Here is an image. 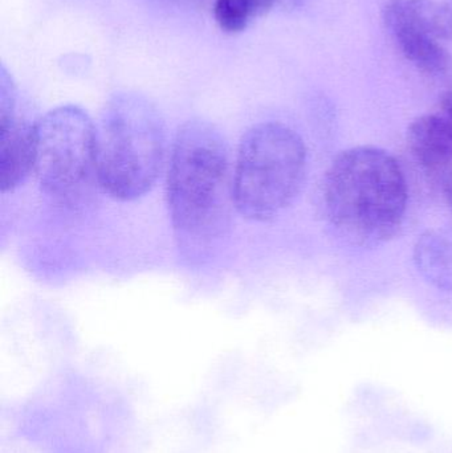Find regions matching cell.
<instances>
[{"label": "cell", "instance_id": "obj_1", "mask_svg": "<svg viewBox=\"0 0 452 453\" xmlns=\"http://www.w3.org/2000/svg\"><path fill=\"white\" fill-rule=\"evenodd\" d=\"M167 204L186 257L204 258L230 228L234 173L220 130L204 119L186 122L175 138L167 173Z\"/></svg>", "mask_w": 452, "mask_h": 453}, {"label": "cell", "instance_id": "obj_2", "mask_svg": "<svg viewBox=\"0 0 452 453\" xmlns=\"http://www.w3.org/2000/svg\"><path fill=\"white\" fill-rule=\"evenodd\" d=\"M408 199L400 164L374 146L342 151L324 180L329 223L345 242L357 247H376L395 236L405 220Z\"/></svg>", "mask_w": 452, "mask_h": 453}, {"label": "cell", "instance_id": "obj_3", "mask_svg": "<svg viewBox=\"0 0 452 453\" xmlns=\"http://www.w3.org/2000/svg\"><path fill=\"white\" fill-rule=\"evenodd\" d=\"M166 159V129L153 103L138 93H117L97 127L98 185L116 201L148 194Z\"/></svg>", "mask_w": 452, "mask_h": 453}, {"label": "cell", "instance_id": "obj_4", "mask_svg": "<svg viewBox=\"0 0 452 453\" xmlns=\"http://www.w3.org/2000/svg\"><path fill=\"white\" fill-rule=\"evenodd\" d=\"M307 167V148L294 129L280 122L251 127L233 170L235 209L254 222L275 219L299 196Z\"/></svg>", "mask_w": 452, "mask_h": 453}, {"label": "cell", "instance_id": "obj_5", "mask_svg": "<svg viewBox=\"0 0 452 453\" xmlns=\"http://www.w3.org/2000/svg\"><path fill=\"white\" fill-rule=\"evenodd\" d=\"M34 174L42 193L58 206L79 209L98 185L97 127L73 105L48 111L36 122Z\"/></svg>", "mask_w": 452, "mask_h": 453}, {"label": "cell", "instance_id": "obj_6", "mask_svg": "<svg viewBox=\"0 0 452 453\" xmlns=\"http://www.w3.org/2000/svg\"><path fill=\"white\" fill-rule=\"evenodd\" d=\"M36 124L18 113L15 84L4 66L0 73V188L10 193L34 167Z\"/></svg>", "mask_w": 452, "mask_h": 453}, {"label": "cell", "instance_id": "obj_7", "mask_svg": "<svg viewBox=\"0 0 452 453\" xmlns=\"http://www.w3.org/2000/svg\"><path fill=\"white\" fill-rule=\"evenodd\" d=\"M382 20L401 55L417 69L437 76L451 68L450 53L419 20L410 0H389Z\"/></svg>", "mask_w": 452, "mask_h": 453}, {"label": "cell", "instance_id": "obj_8", "mask_svg": "<svg viewBox=\"0 0 452 453\" xmlns=\"http://www.w3.org/2000/svg\"><path fill=\"white\" fill-rule=\"evenodd\" d=\"M408 145L425 174L442 188L452 180V132L437 113L418 117L408 130Z\"/></svg>", "mask_w": 452, "mask_h": 453}, {"label": "cell", "instance_id": "obj_9", "mask_svg": "<svg viewBox=\"0 0 452 453\" xmlns=\"http://www.w3.org/2000/svg\"><path fill=\"white\" fill-rule=\"evenodd\" d=\"M417 271L435 288L452 292V229L432 228L414 245Z\"/></svg>", "mask_w": 452, "mask_h": 453}, {"label": "cell", "instance_id": "obj_10", "mask_svg": "<svg viewBox=\"0 0 452 453\" xmlns=\"http://www.w3.org/2000/svg\"><path fill=\"white\" fill-rule=\"evenodd\" d=\"M212 13L219 28L226 34H239L249 21L262 15L257 0H212Z\"/></svg>", "mask_w": 452, "mask_h": 453}, {"label": "cell", "instance_id": "obj_11", "mask_svg": "<svg viewBox=\"0 0 452 453\" xmlns=\"http://www.w3.org/2000/svg\"><path fill=\"white\" fill-rule=\"evenodd\" d=\"M424 26L438 40L452 42V0H410Z\"/></svg>", "mask_w": 452, "mask_h": 453}, {"label": "cell", "instance_id": "obj_12", "mask_svg": "<svg viewBox=\"0 0 452 453\" xmlns=\"http://www.w3.org/2000/svg\"><path fill=\"white\" fill-rule=\"evenodd\" d=\"M435 113L438 116L442 117L443 121L448 125L452 132V90L451 92L445 93L441 97L440 104H438V109Z\"/></svg>", "mask_w": 452, "mask_h": 453}, {"label": "cell", "instance_id": "obj_13", "mask_svg": "<svg viewBox=\"0 0 452 453\" xmlns=\"http://www.w3.org/2000/svg\"><path fill=\"white\" fill-rule=\"evenodd\" d=\"M307 0H276V5L283 8V10H295V8H299L300 5L304 4Z\"/></svg>", "mask_w": 452, "mask_h": 453}, {"label": "cell", "instance_id": "obj_14", "mask_svg": "<svg viewBox=\"0 0 452 453\" xmlns=\"http://www.w3.org/2000/svg\"><path fill=\"white\" fill-rule=\"evenodd\" d=\"M441 190H442L443 196H445L446 202H448V207H450L452 211V180L448 185L443 186Z\"/></svg>", "mask_w": 452, "mask_h": 453}, {"label": "cell", "instance_id": "obj_15", "mask_svg": "<svg viewBox=\"0 0 452 453\" xmlns=\"http://www.w3.org/2000/svg\"><path fill=\"white\" fill-rule=\"evenodd\" d=\"M257 4H259L260 12L265 13L267 11H270L273 5H276V0H257Z\"/></svg>", "mask_w": 452, "mask_h": 453}, {"label": "cell", "instance_id": "obj_16", "mask_svg": "<svg viewBox=\"0 0 452 453\" xmlns=\"http://www.w3.org/2000/svg\"><path fill=\"white\" fill-rule=\"evenodd\" d=\"M158 2L169 3V4L188 5L194 4L198 0H158Z\"/></svg>", "mask_w": 452, "mask_h": 453}]
</instances>
